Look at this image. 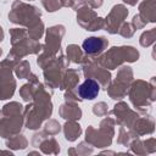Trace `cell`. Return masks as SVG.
I'll return each instance as SVG.
<instances>
[{"mask_svg": "<svg viewBox=\"0 0 156 156\" xmlns=\"http://www.w3.org/2000/svg\"><path fill=\"white\" fill-rule=\"evenodd\" d=\"M101 48H102V40L99 39V38H95V37L88 38L83 43V49L87 54L98 52L99 50H101Z\"/></svg>", "mask_w": 156, "mask_h": 156, "instance_id": "7a4b0ae2", "label": "cell"}, {"mask_svg": "<svg viewBox=\"0 0 156 156\" xmlns=\"http://www.w3.org/2000/svg\"><path fill=\"white\" fill-rule=\"evenodd\" d=\"M99 91H100L99 83L95 79H91V78L84 80L79 85V88H78L79 96L82 99H85V100H93V99H95L98 96Z\"/></svg>", "mask_w": 156, "mask_h": 156, "instance_id": "6da1fadb", "label": "cell"}]
</instances>
